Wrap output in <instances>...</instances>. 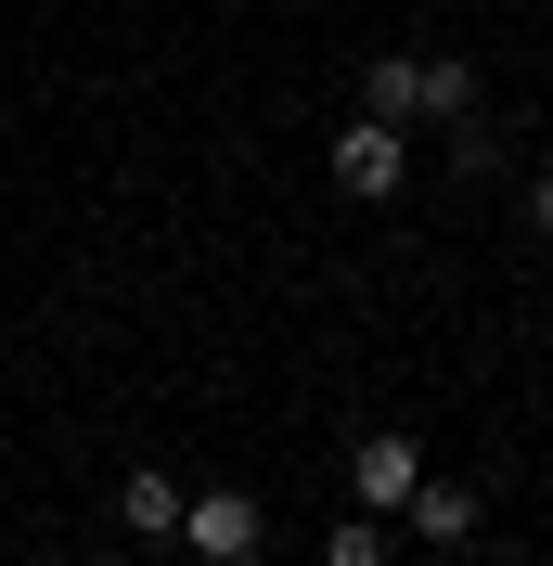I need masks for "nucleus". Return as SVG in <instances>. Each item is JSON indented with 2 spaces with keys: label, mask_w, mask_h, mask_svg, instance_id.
<instances>
[{
  "label": "nucleus",
  "mask_w": 553,
  "mask_h": 566,
  "mask_svg": "<svg viewBox=\"0 0 553 566\" xmlns=\"http://www.w3.org/2000/svg\"><path fill=\"white\" fill-rule=\"evenodd\" d=\"M399 180H413V142L386 129V116L335 129V193H347V207H399Z\"/></svg>",
  "instance_id": "f257e3e1"
},
{
  "label": "nucleus",
  "mask_w": 553,
  "mask_h": 566,
  "mask_svg": "<svg viewBox=\"0 0 553 566\" xmlns=\"http://www.w3.org/2000/svg\"><path fill=\"white\" fill-rule=\"evenodd\" d=\"M180 541H194V566H258V502H244V490L180 502Z\"/></svg>",
  "instance_id": "f03ea898"
},
{
  "label": "nucleus",
  "mask_w": 553,
  "mask_h": 566,
  "mask_svg": "<svg viewBox=\"0 0 553 566\" xmlns=\"http://www.w3.org/2000/svg\"><path fill=\"white\" fill-rule=\"evenodd\" d=\"M413 476H425V451H413V438H361V463H347L361 515H399V502H413Z\"/></svg>",
  "instance_id": "7ed1b4c3"
},
{
  "label": "nucleus",
  "mask_w": 553,
  "mask_h": 566,
  "mask_svg": "<svg viewBox=\"0 0 553 566\" xmlns=\"http://www.w3.org/2000/svg\"><path fill=\"white\" fill-rule=\"evenodd\" d=\"M399 528L450 554V541H477V490H463V476H413V502H399Z\"/></svg>",
  "instance_id": "20e7f679"
},
{
  "label": "nucleus",
  "mask_w": 553,
  "mask_h": 566,
  "mask_svg": "<svg viewBox=\"0 0 553 566\" xmlns=\"http://www.w3.org/2000/svg\"><path fill=\"white\" fill-rule=\"evenodd\" d=\"M361 116H386V129H413V116H425V65H413V52H374V77H361Z\"/></svg>",
  "instance_id": "39448f33"
},
{
  "label": "nucleus",
  "mask_w": 553,
  "mask_h": 566,
  "mask_svg": "<svg viewBox=\"0 0 553 566\" xmlns=\"http://www.w3.org/2000/svg\"><path fill=\"white\" fill-rule=\"evenodd\" d=\"M116 515H129L142 541H180V490H168V476H155V463H142L129 490H116Z\"/></svg>",
  "instance_id": "423d86ee"
},
{
  "label": "nucleus",
  "mask_w": 553,
  "mask_h": 566,
  "mask_svg": "<svg viewBox=\"0 0 553 566\" xmlns=\"http://www.w3.org/2000/svg\"><path fill=\"white\" fill-rule=\"evenodd\" d=\"M425 116H477V65H463V52L425 65Z\"/></svg>",
  "instance_id": "0eeeda50"
},
{
  "label": "nucleus",
  "mask_w": 553,
  "mask_h": 566,
  "mask_svg": "<svg viewBox=\"0 0 553 566\" xmlns=\"http://www.w3.org/2000/svg\"><path fill=\"white\" fill-rule=\"evenodd\" d=\"M322 566H386V515H335V541H322Z\"/></svg>",
  "instance_id": "6e6552de"
},
{
  "label": "nucleus",
  "mask_w": 553,
  "mask_h": 566,
  "mask_svg": "<svg viewBox=\"0 0 553 566\" xmlns=\"http://www.w3.org/2000/svg\"><path fill=\"white\" fill-rule=\"evenodd\" d=\"M528 207H541V232H553V168H541V193H528Z\"/></svg>",
  "instance_id": "1a4fd4ad"
}]
</instances>
